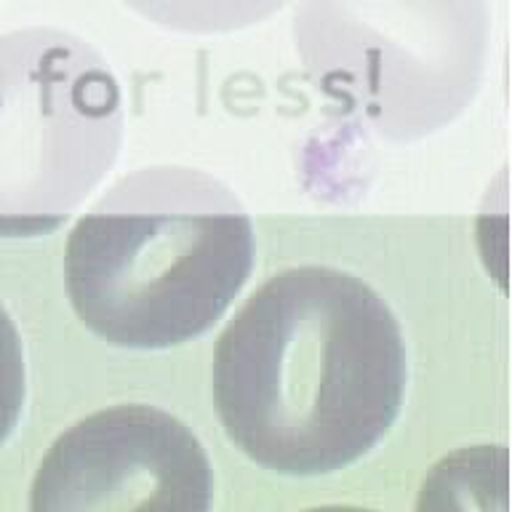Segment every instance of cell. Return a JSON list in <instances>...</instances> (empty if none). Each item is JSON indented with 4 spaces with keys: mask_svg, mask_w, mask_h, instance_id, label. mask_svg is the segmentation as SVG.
<instances>
[{
    "mask_svg": "<svg viewBox=\"0 0 512 512\" xmlns=\"http://www.w3.org/2000/svg\"><path fill=\"white\" fill-rule=\"evenodd\" d=\"M27 403V358L11 312L0 304V448L22 422Z\"/></svg>",
    "mask_w": 512,
    "mask_h": 512,
    "instance_id": "obj_4",
    "label": "cell"
},
{
    "mask_svg": "<svg viewBox=\"0 0 512 512\" xmlns=\"http://www.w3.org/2000/svg\"><path fill=\"white\" fill-rule=\"evenodd\" d=\"M216 478L192 427L150 403L99 408L40 459L30 510H184L214 504Z\"/></svg>",
    "mask_w": 512,
    "mask_h": 512,
    "instance_id": "obj_3",
    "label": "cell"
},
{
    "mask_svg": "<svg viewBox=\"0 0 512 512\" xmlns=\"http://www.w3.org/2000/svg\"><path fill=\"white\" fill-rule=\"evenodd\" d=\"M406 384L398 315L371 283L328 264L264 280L224 326L211 360L227 440L283 478L358 464L395 427Z\"/></svg>",
    "mask_w": 512,
    "mask_h": 512,
    "instance_id": "obj_1",
    "label": "cell"
},
{
    "mask_svg": "<svg viewBox=\"0 0 512 512\" xmlns=\"http://www.w3.org/2000/svg\"><path fill=\"white\" fill-rule=\"evenodd\" d=\"M251 270L246 214H88L64 246L72 310L120 350L158 352L200 339Z\"/></svg>",
    "mask_w": 512,
    "mask_h": 512,
    "instance_id": "obj_2",
    "label": "cell"
}]
</instances>
